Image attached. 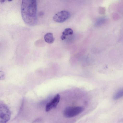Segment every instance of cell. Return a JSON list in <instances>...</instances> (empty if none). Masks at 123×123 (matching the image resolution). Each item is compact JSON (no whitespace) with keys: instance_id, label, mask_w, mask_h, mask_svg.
Masks as SVG:
<instances>
[{"instance_id":"cell-1","label":"cell","mask_w":123,"mask_h":123,"mask_svg":"<svg viewBox=\"0 0 123 123\" xmlns=\"http://www.w3.org/2000/svg\"><path fill=\"white\" fill-rule=\"evenodd\" d=\"M21 11L22 18L26 25L34 26L37 24V3L36 0H22Z\"/></svg>"},{"instance_id":"cell-3","label":"cell","mask_w":123,"mask_h":123,"mask_svg":"<svg viewBox=\"0 0 123 123\" xmlns=\"http://www.w3.org/2000/svg\"><path fill=\"white\" fill-rule=\"evenodd\" d=\"M11 113L8 107L5 104L0 105V123H6L11 117Z\"/></svg>"},{"instance_id":"cell-7","label":"cell","mask_w":123,"mask_h":123,"mask_svg":"<svg viewBox=\"0 0 123 123\" xmlns=\"http://www.w3.org/2000/svg\"><path fill=\"white\" fill-rule=\"evenodd\" d=\"M73 32V30L71 28H68L66 29L62 33V35L61 37V39L62 40L65 39L67 36L72 35Z\"/></svg>"},{"instance_id":"cell-4","label":"cell","mask_w":123,"mask_h":123,"mask_svg":"<svg viewBox=\"0 0 123 123\" xmlns=\"http://www.w3.org/2000/svg\"><path fill=\"white\" fill-rule=\"evenodd\" d=\"M70 16V13L69 12L62 10L55 15L53 17V19L57 23H62L67 20Z\"/></svg>"},{"instance_id":"cell-5","label":"cell","mask_w":123,"mask_h":123,"mask_svg":"<svg viewBox=\"0 0 123 123\" xmlns=\"http://www.w3.org/2000/svg\"><path fill=\"white\" fill-rule=\"evenodd\" d=\"M60 99V95L59 94H56L51 101L47 104L45 107L46 111L48 112L56 107L59 102Z\"/></svg>"},{"instance_id":"cell-9","label":"cell","mask_w":123,"mask_h":123,"mask_svg":"<svg viewBox=\"0 0 123 123\" xmlns=\"http://www.w3.org/2000/svg\"><path fill=\"white\" fill-rule=\"evenodd\" d=\"M5 1V0H0V3H2Z\"/></svg>"},{"instance_id":"cell-2","label":"cell","mask_w":123,"mask_h":123,"mask_svg":"<svg viewBox=\"0 0 123 123\" xmlns=\"http://www.w3.org/2000/svg\"><path fill=\"white\" fill-rule=\"evenodd\" d=\"M84 110L83 107L81 106L68 107L64 109L63 114L66 117H72L79 115Z\"/></svg>"},{"instance_id":"cell-8","label":"cell","mask_w":123,"mask_h":123,"mask_svg":"<svg viewBox=\"0 0 123 123\" xmlns=\"http://www.w3.org/2000/svg\"><path fill=\"white\" fill-rule=\"evenodd\" d=\"M123 97V88H121L117 91L113 96V99L117 100Z\"/></svg>"},{"instance_id":"cell-10","label":"cell","mask_w":123,"mask_h":123,"mask_svg":"<svg viewBox=\"0 0 123 123\" xmlns=\"http://www.w3.org/2000/svg\"><path fill=\"white\" fill-rule=\"evenodd\" d=\"M8 1H12V0H8Z\"/></svg>"},{"instance_id":"cell-6","label":"cell","mask_w":123,"mask_h":123,"mask_svg":"<svg viewBox=\"0 0 123 123\" xmlns=\"http://www.w3.org/2000/svg\"><path fill=\"white\" fill-rule=\"evenodd\" d=\"M44 39L45 42L49 44L53 43L55 39L53 34L51 32L46 33L44 36Z\"/></svg>"}]
</instances>
